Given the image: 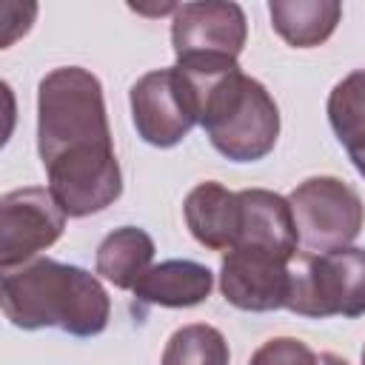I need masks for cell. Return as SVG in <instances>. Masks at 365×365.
I'll return each mask as SVG.
<instances>
[{
    "label": "cell",
    "mask_w": 365,
    "mask_h": 365,
    "mask_svg": "<svg viewBox=\"0 0 365 365\" xmlns=\"http://www.w3.org/2000/svg\"><path fill=\"white\" fill-rule=\"evenodd\" d=\"M37 151L66 217L97 214L123 194L103 86L88 68L63 66L40 80Z\"/></svg>",
    "instance_id": "1"
},
{
    "label": "cell",
    "mask_w": 365,
    "mask_h": 365,
    "mask_svg": "<svg viewBox=\"0 0 365 365\" xmlns=\"http://www.w3.org/2000/svg\"><path fill=\"white\" fill-rule=\"evenodd\" d=\"M0 302L6 319L23 331L60 328L71 336H97L111 317V299L94 274L48 257L3 271Z\"/></svg>",
    "instance_id": "2"
},
{
    "label": "cell",
    "mask_w": 365,
    "mask_h": 365,
    "mask_svg": "<svg viewBox=\"0 0 365 365\" xmlns=\"http://www.w3.org/2000/svg\"><path fill=\"white\" fill-rule=\"evenodd\" d=\"M188 77L200 91V125L225 160L257 163L274 151L279 137V108L259 80L242 74V68Z\"/></svg>",
    "instance_id": "3"
},
{
    "label": "cell",
    "mask_w": 365,
    "mask_h": 365,
    "mask_svg": "<svg viewBox=\"0 0 365 365\" xmlns=\"http://www.w3.org/2000/svg\"><path fill=\"white\" fill-rule=\"evenodd\" d=\"M248 37L242 6L228 0H200L174 9L171 46L177 68L194 77H211L240 68L237 57Z\"/></svg>",
    "instance_id": "4"
},
{
    "label": "cell",
    "mask_w": 365,
    "mask_h": 365,
    "mask_svg": "<svg viewBox=\"0 0 365 365\" xmlns=\"http://www.w3.org/2000/svg\"><path fill=\"white\" fill-rule=\"evenodd\" d=\"M291 314L308 319L365 314V248H336L325 254L297 251L291 262Z\"/></svg>",
    "instance_id": "5"
},
{
    "label": "cell",
    "mask_w": 365,
    "mask_h": 365,
    "mask_svg": "<svg viewBox=\"0 0 365 365\" xmlns=\"http://www.w3.org/2000/svg\"><path fill=\"white\" fill-rule=\"evenodd\" d=\"M299 251L325 254L348 248L365 222V205L359 194L339 177H308L291 194Z\"/></svg>",
    "instance_id": "6"
},
{
    "label": "cell",
    "mask_w": 365,
    "mask_h": 365,
    "mask_svg": "<svg viewBox=\"0 0 365 365\" xmlns=\"http://www.w3.org/2000/svg\"><path fill=\"white\" fill-rule=\"evenodd\" d=\"M131 117L148 145L171 148L200 125V91L177 66L148 71L131 86Z\"/></svg>",
    "instance_id": "7"
},
{
    "label": "cell",
    "mask_w": 365,
    "mask_h": 365,
    "mask_svg": "<svg viewBox=\"0 0 365 365\" xmlns=\"http://www.w3.org/2000/svg\"><path fill=\"white\" fill-rule=\"evenodd\" d=\"M66 228V211L48 188L29 185L0 200V268L11 271L54 245Z\"/></svg>",
    "instance_id": "8"
},
{
    "label": "cell",
    "mask_w": 365,
    "mask_h": 365,
    "mask_svg": "<svg viewBox=\"0 0 365 365\" xmlns=\"http://www.w3.org/2000/svg\"><path fill=\"white\" fill-rule=\"evenodd\" d=\"M291 262L294 259L262 248L234 245L220 265V291L225 302L240 311H279L288 305L291 294Z\"/></svg>",
    "instance_id": "9"
},
{
    "label": "cell",
    "mask_w": 365,
    "mask_h": 365,
    "mask_svg": "<svg viewBox=\"0 0 365 365\" xmlns=\"http://www.w3.org/2000/svg\"><path fill=\"white\" fill-rule=\"evenodd\" d=\"M237 197H240L237 245H251L294 259L299 251V237L288 197H279L268 188H242L237 191Z\"/></svg>",
    "instance_id": "10"
},
{
    "label": "cell",
    "mask_w": 365,
    "mask_h": 365,
    "mask_svg": "<svg viewBox=\"0 0 365 365\" xmlns=\"http://www.w3.org/2000/svg\"><path fill=\"white\" fill-rule=\"evenodd\" d=\"M191 237L211 251H231L240 237V197L225 185L205 180L194 185L182 202Z\"/></svg>",
    "instance_id": "11"
},
{
    "label": "cell",
    "mask_w": 365,
    "mask_h": 365,
    "mask_svg": "<svg viewBox=\"0 0 365 365\" xmlns=\"http://www.w3.org/2000/svg\"><path fill=\"white\" fill-rule=\"evenodd\" d=\"M211 288H214V274L202 262L165 259L145 271V277L134 285V297L145 305L191 308L208 299Z\"/></svg>",
    "instance_id": "12"
},
{
    "label": "cell",
    "mask_w": 365,
    "mask_h": 365,
    "mask_svg": "<svg viewBox=\"0 0 365 365\" xmlns=\"http://www.w3.org/2000/svg\"><path fill=\"white\" fill-rule=\"evenodd\" d=\"M151 262H154V240L137 225H123L114 228L108 237H103V242L97 245L94 268L114 288L134 291V285L145 277Z\"/></svg>",
    "instance_id": "13"
},
{
    "label": "cell",
    "mask_w": 365,
    "mask_h": 365,
    "mask_svg": "<svg viewBox=\"0 0 365 365\" xmlns=\"http://www.w3.org/2000/svg\"><path fill=\"white\" fill-rule=\"evenodd\" d=\"M274 31L294 48H314L325 43L342 20L336 0H271L268 3Z\"/></svg>",
    "instance_id": "14"
},
{
    "label": "cell",
    "mask_w": 365,
    "mask_h": 365,
    "mask_svg": "<svg viewBox=\"0 0 365 365\" xmlns=\"http://www.w3.org/2000/svg\"><path fill=\"white\" fill-rule=\"evenodd\" d=\"M328 123L365 177V68L345 74L328 94Z\"/></svg>",
    "instance_id": "15"
},
{
    "label": "cell",
    "mask_w": 365,
    "mask_h": 365,
    "mask_svg": "<svg viewBox=\"0 0 365 365\" xmlns=\"http://www.w3.org/2000/svg\"><path fill=\"white\" fill-rule=\"evenodd\" d=\"M228 359L225 336L214 325L191 322L168 336L160 365H228Z\"/></svg>",
    "instance_id": "16"
},
{
    "label": "cell",
    "mask_w": 365,
    "mask_h": 365,
    "mask_svg": "<svg viewBox=\"0 0 365 365\" xmlns=\"http://www.w3.org/2000/svg\"><path fill=\"white\" fill-rule=\"evenodd\" d=\"M248 365H319V356L294 336H274L251 354Z\"/></svg>",
    "instance_id": "17"
},
{
    "label": "cell",
    "mask_w": 365,
    "mask_h": 365,
    "mask_svg": "<svg viewBox=\"0 0 365 365\" xmlns=\"http://www.w3.org/2000/svg\"><path fill=\"white\" fill-rule=\"evenodd\" d=\"M319 365H348L342 356H336V354H322L319 356Z\"/></svg>",
    "instance_id": "18"
},
{
    "label": "cell",
    "mask_w": 365,
    "mask_h": 365,
    "mask_svg": "<svg viewBox=\"0 0 365 365\" xmlns=\"http://www.w3.org/2000/svg\"><path fill=\"white\" fill-rule=\"evenodd\" d=\"M362 365H365V348H362Z\"/></svg>",
    "instance_id": "19"
}]
</instances>
